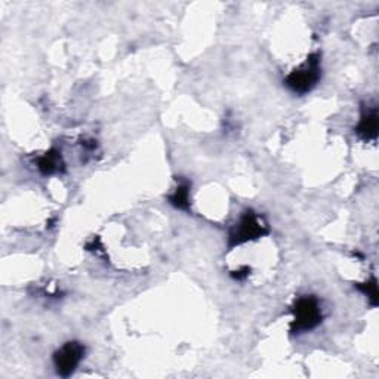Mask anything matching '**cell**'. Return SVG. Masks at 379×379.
Wrapping results in <instances>:
<instances>
[{"instance_id": "obj_5", "label": "cell", "mask_w": 379, "mask_h": 379, "mask_svg": "<svg viewBox=\"0 0 379 379\" xmlns=\"http://www.w3.org/2000/svg\"><path fill=\"white\" fill-rule=\"evenodd\" d=\"M355 134H357L364 141H373L378 136V108L376 107H364L359 124L355 126Z\"/></svg>"}, {"instance_id": "obj_4", "label": "cell", "mask_w": 379, "mask_h": 379, "mask_svg": "<svg viewBox=\"0 0 379 379\" xmlns=\"http://www.w3.org/2000/svg\"><path fill=\"white\" fill-rule=\"evenodd\" d=\"M85 346L77 341H70L54 354V366L55 371L60 376L68 378L72 376L80 362L85 357Z\"/></svg>"}, {"instance_id": "obj_6", "label": "cell", "mask_w": 379, "mask_h": 379, "mask_svg": "<svg viewBox=\"0 0 379 379\" xmlns=\"http://www.w3.org/2000/svg\"><path fill=\"white\" fill-rule=\"evenodd\" d=\"M64 162H63V156L61 152L58 150H49L48 153H45L38 159V168L42 172L43 175H55V174H61L64 170Z\"/></svg>"}, {"instance_id": "obj_9", "label": "cell", "mask_w": 379, "mask_h": 379, "mask_svg": "<svg viewBox=\"0 0 379 379\" xmlns=\"http://www.w3.org/2000/svg\"><path fill=\"white\" fill-rule=\"evenodd\" d=\"M239 274H234V277L236 279H239V280H243L245 277H246V275L249 274V267H245L243 270H240V271H237Z\"/></svg>"}, {"instance_id": "obj_2", "label": "cell", "mask_w": 379, "mask_h": 379, "mask_svg": "<svg viewBox=\"0 0 379 379\" xmlns=\"http://www.w3.org/2000/svg\"><path fill=\"white\" fill-rule=\"evenodd\" d=\"M321 65H320V54L308 55L305 63L293 70L288 77L284 79V85L288 86L293 94L305 95L312 90L320 80Z\"/></svg>"}, {"instance_id": "obj_3", "label": "cell", "mask_w": 379, "mask_h": 379, "mask_svg": "<svg viewBox=\"0 0 379 379\" xmlns=\"http://www.w3.org/2000/svg\"><path fill=\"white\" fill-rule=\"evenodd\" d=\"M268 233V227L266 223H262L261 218L254 211H245L240 221L232 229L228 237V248L233 249L243 243L257 240Z\"/></svg>"}, {"instance_id": "obj_1", "label": "cell", "mask_w": 379, "mask_h": 379, "mask_svg": "<svg viewBox=\"0 0 379 379\" xmlns=\"http://www.w3.org/2000/svg\"><path fill=\"white\" fill-rule=\"evenodd\" d=\"M292 314H293V320L291 323L292 335H300L313 330L321 323V320H323L320 303L314 296L298 298L292 305Z\"/></svg>"}, {"instance_id": "obj_8", "label": "cell", "mask_w": 379, "mask_h": 379, "mask_svg": "<svg viewBox=\"0 0 379 379\" xmlns=\"http://www.w3.org/2000/svg\"><path fill=\"white\" fill-rule=\"evenodd\" d=\"M355 288H357L360 292H363L367 300L371 301L372 307L378 305V284H376V279H372L366 283H357L355 284Z\"/></svg>"}, {"instance_id": "obj_7", "label": "cell", "mask_w": 379, "mask_h": 379, "mask_svg": "<svg viewBox=\"0 0 379 379\" xmlns=\"http://www.w3.org/2000/svg\"><path fill=\"white\" fill-rule=\"evenodd\" d=\"M170 204H174L175 208L181 211L190 209V184L182 182L177 187V190L169 196Z\"/></svg>"}]
</instances>
